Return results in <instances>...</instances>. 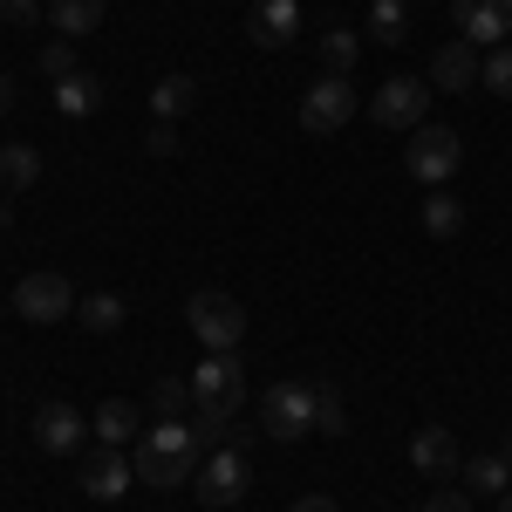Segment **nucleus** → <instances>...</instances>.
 <instances>
[{"label":"nucleus","instance_id":"c756f323","mask_svg":"<svg viewBox=\"0 0 512 512\" xmlns=\"http://www.w3.org/2000/svg\"><path fill=\"white\" fill-rule=\"evenodd\" d=\"M144 151L151 158H178V123H151L144 130Z\"/></svg>","mask_w":512,"mask_h":512},{"label":"nucleus","instance_id":"a878e982","mask_svg":"<svg viewBox=\"0 0 512 512\" xmlns=\"http://www.w3.org/2000/svg\"><path fill=\"white\" fill-rule=\"evenodd\" d=\"M478 82H485L492 96H506V103H512V41H506V48H492V55H485V69H478Z\"/></svg>","mask_w":512,"mask_h":512},{"label":"nucleus","instance_id":"2eb2a0df","mask_svg":"<svg viewBox=\"0 0 512 512\" xmlns=\"http://www.w3.org/2000/svg\"><path fill=\"white\" fill-rule=\"evenodd\" d=\"M48 21H55L62 41H82L103 28V0H48Z\"/></svg>","mask_w":512,"mask_h":512},{"label":"nucleus","instance_id":"2f4dec72","mask_svg":"<svg viewBox=\"0 0 512 512\" xmlns=\"http://www.w3.org/2000/svg\"><path fill=\"white\" fill-rule=\"evenodd\" d=\"M287 512H335V499H321V492H308V499H294Z\"/></svg>","mask_w":512,"mask_h":512},{"label":"nucleus","instance_id":"bb28decb","mask_svg":"<svg viewBox=\"0 0 512 512\" xmlns=\"http://www.w3.org/2000/svg\"><path fill=\"white\" fill-rule=\"evenodd\" d=\"M151 410H158V417H185V410H192V383L164 376L158 390H151Z\"/></svg>","mask_w":512,"mask_h":512},{"label":"nucleus","instance_id":"a211bd4d","mask_svg":"<svg viewBox=\"0 0 512 512\" xmlns=\"http://www.w3.org/2000/svg\"><path fill=\"white\" fill-rule=\"evenodd\" d=\"M458 478H465V492L499 499V492L512 485V465H506V451H499V458H465V465H458Z\"/></svg>","mask_w":512,"mask_h":512},{"label":"nucleus","instance_id":"20e7f679","mask_svg":"<svg viewBox=\"0 0 512 512\" xmlns=\"http://www.w3.org/2000/svg\"><path fill=\"white\" fill-rule=\"evenodd\" d=\"M260 431L274 444H294V437L315 431V383H274L260 396Z\"/></svg>","mask_w":512,"mask_h":512},{"label":"nucleus","instance_id":"7ed1b4c3","mask_svg":"<svg viewBox=\"0 0 512 512\" xmlns=\"http://www.w3.org/2000/svg\"><path fill=\"white\" fill-rule=\"evenodd\" d=\"M185 328H192L205 349H239V335H246V308H239L233 294H219V287H198L192 301H185Z\"/></svg>","mask_w":512,"mask_h":512},{"label":"nucleus","instance_id":"423d86ee","mask_svg":"<svg viewBox=\"0 0 512 512\" xmlns=\"http://www.w3.org/2000/svg\"><path fill=\"white\" fill-rule=\"evenodd\" d=\"M431 82L424 76H390L376 96H369V117L383 123V130H417V123L431 117Z\"/></svg>","mask_w":512,"mask_h":512},{"label":"nucleus","instance_id":"f3484780","mask_svg":"<svg viewBox=\"0 0 512 512\" xmlns=\"http://www.w3.org/2000/svg\"><path fill=\"white\" fill-rule=\"evenodd\" d=\"M41 178V151L35 144H0V192H28Z\"/></svg>","mask_w":512,"mask_h":512},{"label":"nucleus","instance_id":"f257e3e1","mask_svg":"<svg viewBox=\"0 0 512 512\" xmlns=\"http://www.w3.org/2000/svg\"><path fill=\"white\" fill-rule=\"evenodd\" d=\"M198 465H205V437H198V424H185V417H158L151 431L130 444V472L144 478V485H158V492L198 478Z\"/></svg>","mask_w":512,"mask_h":512},{"label":"nucleus","instance_id":"f8f14e48","mask_svg":"<svg viewBox=\"0 0 512 512\" xmlns=\"http://www.w3.org/2000/svg\"><path fill=\"white\" fill-rule=\"evenodd\" d=\"M82 431H89V417H76L69 403H41V410H35V444H41V451H55V458L82 451Z\"/></svg>","mask_w":512,"mask_h":512},{"label":"nucleus","instance_id":"c85d7f7f","mask_svg":"<svg viewBox=\"0 0 512 512\" xmlns=\"http://www.w3.org/2000/svg\"><path fill=\"white\" fill-rule=\"evenodd\" d=\"M424 512H472V492L465 485H437L431 499H424Z\"/></svg>","mask_w":512,"mask_h":512},{"label":"nucleus","instance_id":"c9c22d12","mask_svg":"<svg viewBox=\"0 0 512 512\" xmlns=\"http://www.w3.org/2000/svg\"><path fill=\"white\" fill-rule=\"evenodd\" d=\"M506 465H512V444H506Z\"/></svg>","mask_w":512,"mask_h":512},{"label":"nucleus","instance_id":"5701e85b","mask_svg":"<svg viewBox=\"0 0 512 512\" xmlns=\"http://www.w3.org/2000/svg\"><path fill=\"white\" fill-rule=\"evenodd\" d=\"M315 431L321 437H349V403L335 383H315Z\"/></svg>","mask_w":512,"mask_h":512},{"label":"nucleus","instance_id":"1a4fd4ad","mask_svg":"<svg viewBox=\"0 0 512 512\" xmlns=\"http://www.w3.org/2000/svg\"><path fill=\"white\" fill-rule=\"evenodd\" d=\"M355 117V89L349 76H321L308 96H301V130L308 137H328V130H342V123Z\"/></svg>","mask_w":512,"mask_h":512},{"label":"nucleus","instance_id":"4be33fe9","mask_svg":"<svg viewBox=\"0 0 512 512\" xmlns=\"http://www.w3.org/2000/svg\"><path fill=\"white\" fill-rule=\"evenodd\" d=\"M458 226H465V205H458L451 192L424 198V233H431V239H458Z\"/></svg>","mask_w":512,"mask_h":512},{"label":"nucleus","instance_id":"cd10ccee","mask_svg":"<svg viewBox=\"0 0 512 512\" xmlns=\"http://www.w3.org/2000/svg\"><path fill=\"white\" fill-rule=\"evenodd\" d=\"M41 76L48 82L76 76V41H48V48H41Z\"/></svg>","mask_w":512,"mask_h":512},{"label":"nucleus","instance_id":"6ab92c4d","mask_svg":"<svg viewBox=\"0 0 512 512\" xmlns=\"http://www.w3.org/2000/svg\"><path fill=\"white\" fill-rule=\"evenodd\" d=\"M192 103H198V82H192V76H164L158 89H151V110H158V123H178Z\"/></svg>","mask_w":512,"mask_h":512},{"label":"nucleus","instance_id":"0eeeda50","mask_svg":"<svg viewBox=\"0 0 512 512\" xmlns=\"http://www.w3.org/2000/svg\"><path fill=\"white\" fill-rule=\"evenodd\" d=\"M192 485H198V499H205L212 512H219V506H239V499H246V485H253V472H246V451H239V444H219V451L198 465Z\"/></svg>","mask_w":512,"mask_h":512},{"label":"nucleus","instance_id":"72a5a7b5","mask_svg":"<svg viewBox=\"0 0 512 512\" xmlns=\"http://www.w3.org/2000/svg\"><path fill=\"white\" fill-rule=\"evenodd\" d=\"M14 226V192H0V233Z\"/></svg>","mask_w":512,"mask_h":512},{"label":"nucleus","instance_id":"473e14b6","mask_svg":"<svg viewBox=\"0 0 512 512\" xmlns=\"http://www.w3.org/2000/svg\"><path fill=\"white\" fill-rule=\"evenodd\" d=\"M14 96H21V89H14V76H7V69H0V117H7V110H14Z\"/></svg>","mask_w":512,"mask_h":512},{"label":"nucleus","instance_id":"7c9ffc66","mask_svg":"<svg viewBox=\"0 0 512 512\" xmlns=\"http://www.w3.org/2000/svg\"><path fill=\"white\" fill-rule=\"evenodd\" d=\"M0 21L7 28H28V21H41V0H0Z\"/></svg>","mask_w":512,"mask_h":512},{"label":"nucleus","instance_id":"f03ea898","mask_svg":"<svg viewBox=\"0 0 512 512\" xmlns=\"http://www.w3.org/2000/svg\"><path fill=\"white\" fill-rule=\"evenodd\" d=\"M458 158H465V144H458V130H444V123H417V130L403 137V171H410L417 185H431V192L458 171Z\"/></svg>","mask_w":512,"mask_h":512},{"label":"nucleus","instance_id":"dca6fc26","mask_svg":"<svg viewBox=\"0 0 512 512\" xmlns=\"http://www.w3.org/2000/svg\"><path fill=\"white\" fill-rule=\"evenodd\" d=\"M55 110H62V117H96V110H103V82L96 76H62L55 82Z\"/></svg>","mask_w":512,"mask_h":512},{"label":"nucleus","instance_id":"b1692460","mask_svg":"<svg viewBox=\"0 0 512 512\" xmlns=\"http://www.w3.org/2000/svg\"><path fill=\"white\" fill-rule=\"evenodd\" d=\"M355 62H362V41H355L349 28L321 35V69H328V76H355Z\"/></svg>","mask_w":512,"mask_h":512},{"label":"nucleus","instance_id":"393cba45","mask_svg":"<svg viewBox=\"0 0 512 512\" xmlns=\"http://www.w3.org/2000/svg\"><path fill=\"white\" fill-rule=\"evenodd\" d=\"M403 14H410V0H376V7H369V35L403 41Z\"/></svg>","mask_w":512,"mask_h":512},{"label":"nucleus","instance_id":"9d476101","mask_svg":"<svg viewBox=\"0 0 512 512\" xmlns=\"http://www.w3.org/2000/svg\"><path fill=\"white\" fill-rule=\"evenodd\" d=\"M76 485L96 499V506H110V499L130 492V458H123L117 444H103V451H89V458L76 465Z\"/></svg>","mask_w":512,"mask_h":512},{"label":"nucleus","instance_id":"9b49d317","mask_svg":"<svg viewBox=\"0 0 512 512\" xmlns=\"http://www.w3.org/2000/svg\"><path fill=\"white\" fill-rule=\"evenodd\" d=\"M478 69H485V62H478L472 41H444V48L431 55V76H424V82H431L437 96H465V89L478 82Z\"/></svg>","mask_w":512,"mask_h":512},{"label":"nucleus","instance_id":"aec40b11","mask_svg":"<svg viewBox=\"0 0 512 512\" xmlns=\"http://www.w3.org/2000/svg\"><path fill=\"white\" fill-rule=\"evenodd\" d=\"M76 321L89 328V335H117V328H123V301H117V294H82Z\"/></svg>","mask_w":512,"mask_h":512},{"label":"nucleus","instance_id":"ddd939ff","mask_svg":"<svg viewBox=\"0 0 512 512\" xmlns=\"http://www.w3.org/2000/svg\"><path fill=\"white\" fill-rule=\"evenodd\" d=\"M410 465L424 478H458V465H465L458 458V437L444 431V424H424V431L410 437Z\"/></svg>","mask_w":512,"mask_h":512},{"label":"nucleus","instance_id":"412c9836","mask_svg":"<svg viewBox=\"0 0 512 512\" xmlns=\"http://www.w3.org/2000/svg\"><path fill=\"white\" fill-rule=\"evenodd\" d=\"M130 424H137V410H130V403H123V396H110V403H103V410H96V417H89V431L103 437V444H130Z\"/></svg>","mask_w":512,"mask_h":512},{"label":"nucleus","instance_id":"6e6552de","mask_svg":"<svg viewBox=\"0 0 512 512\" xmlns=\"http://www.w3.org/2000/svg\"><path fill=\"white\" fill-rule=\"evenodd\" d=\"M451 21H458V41H472V48H506L512 0H451Z\"/></svg>","mask_w":512,"mask_h":512},{"label":"nucleus","instance_id":"f704fd0d","mask_svg":"<svg viewBox=\"0 0 512 512\" xmlns=\"http://www.w3.org/2000/svg\"><path fill=\"white\" fill-rule=\"evenodd\" d=\"M499 512H512V485H506V492H499Z\"/></svg>","mask_w":512,"mask_h":512},{"label":"nucleus","instance_id":"4468645a","mask_svg":"<svg viewBox=\"0 0 512 512\" xmlns=\"http://www.w3.org/2000/svg\"><path fill=\"white\" fill-rule=\"evenodd\" d=\"M246 35L260 41V48H287V41L301 35V0H253Z\"/></svg>","mask_w":512,"mask_h":512},{"label":"nucleus","instance_id":"39448f33","mask_svg":"<svg viewBox=\"0 0 512 512\" xmlns=\"http://www.w3.org/2000/svg\"><path fill=\"white\" fill-rule=\"evenodd\" d=\"M14 315L48 328V321H69L76 315V287L55 274V267H41V274H21L14 280Z\"/></svg>","mask_w":512,"mask_h":512}]
</instances>
